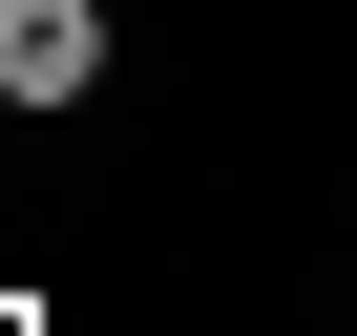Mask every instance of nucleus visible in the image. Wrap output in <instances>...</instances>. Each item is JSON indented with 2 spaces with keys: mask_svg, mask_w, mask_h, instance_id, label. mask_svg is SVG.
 <instances>
[{
  "mask_svg": "<svg viewBox=\"0 0 357 336\" xmlns=\"http://www.w3.org/2000/svg\"><path fill=\"white\" fill-rule=\"evenodd\" d=\"M336 211H357V168H336Z\"/></svg>",
  "mask_w": 357,
  "mask_h": 336,
  "instance_id": "3",
  "label": "nucleus"
},
{
  "mask_svg": "<svg viewBox=\"0 0 357 336\" xmlns=\"http://www.w3.org/2000/svg\"><path fill=\"white\" fill-rule=\"evenodd\" d=\"M126 84V22H105V0H0V105H22V126H84Z\"/></svg>",
  "mask_w": 357,
  "mask_h": 336,
  "instance_id": "1",
  "label": "nucleus"
},
{
  "mask_svg": "<svg viewBox=\"0 0 357 336\" xmlns=\"http://www.w3.org/2000/svg\"><path fill=\"white\" fill-rule=\"evenodd\" d=\"M0 336H63V315H43V294H0Z\"/></svg>",
  "mask_w": 357,
  "mask_h": 336,
  "instance_id": "2",
  "label": "nucleus"
}]
</instances>
